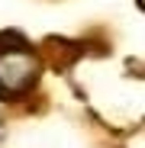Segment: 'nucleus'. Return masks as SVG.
Listing matches in <instances>:
<instances>
[{"instance_id":"nucleus-1","label":"nucleus","mask_w":145,"mask_h":148,"mask_svg":"<svg viewBox=\"0 0 145 148\" xmlns=\"http://www.w3.org/2000/svg\"><path fill=\"white\" fill-rule=\"evenodd\" d=\"M42 74V61L19 36H0V97H23Z\"/></svg>"}]
</instances>
